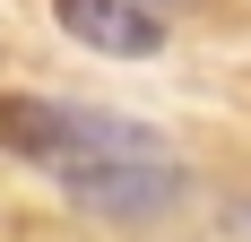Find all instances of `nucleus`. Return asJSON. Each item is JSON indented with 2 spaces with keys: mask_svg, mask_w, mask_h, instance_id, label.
Segmentation results:
<instances>
[{
  "mask_svg": "<svg viewBox=\"0 0 251 242\" xmlns=\"http://www.w3.org/2000/svg\"><path fill=\"white\" fill-rule=\"evenodd\" d=\"M0 147H9V156H26V165H52V173L165 156V139H156L148 121L87 113V104H52V96H9V104H0Z\"/></svg>",
  "mask_w": 251,
  "mask_h": 242,
  "instance_id": "1",
  "label": "nucleus"
},
{
  "mask_svg": "<svg viewBox=\"0 0 251 242\" xmlns=\"http://www.w3.org/2000/svg\"><path fill=\"white\" fill-rule=\"evenodd\" d=\"M61 191H70L87 217H165V208H182L191 173H182L174 156H130V165H78V173H61Z\"/></svg>",
  "mask_w": 251,
  "mask_h": 242,
  "instance_id": "2",
  "label": "nucleus"
},
{
  "mask_svg": "<svg viewBox=\"0 0 251 242\" xmlns=\"http://www.w3.org/2000/svg\"><path fill=\"white\" fill-rule=\"evenodd\" d=\"M61 35L87 52H113V61H156L165 52V18L139 9V0H52Z\"/></svg>",
  "mask_w": 251,
  "mask_h": 242,
  "instance_id": "3",
  "label": "nucleus"
},
{
  "mask_svg": "<svg viewBox=\"0 0 251 242\" xmlns=\"http://www.w3.org/2000/svg\"><path fill=\"white\" fill-rule=\"evenodd\" d=\"M139 9H165V0H139Z\"/></svg>",
  "mask_w": 251,
  "mask_h": 242,
  "instance_id": "4",
  "label": "nucleus"
},
{
  "mask_svg": "<svg viewBox=\"0 0 251 242\" xmlns=\"http://www.w3.org/2000/svg\"><path fill=\"white\" fill-rule=\"evenodd\" d=\"M243 225H251V208H243Z\"/></svg>",
  "mask_w": 251,
  "mask_h": 242,
  "instance_id": "5",
  "label": "nucleus"
}]
</instances>
